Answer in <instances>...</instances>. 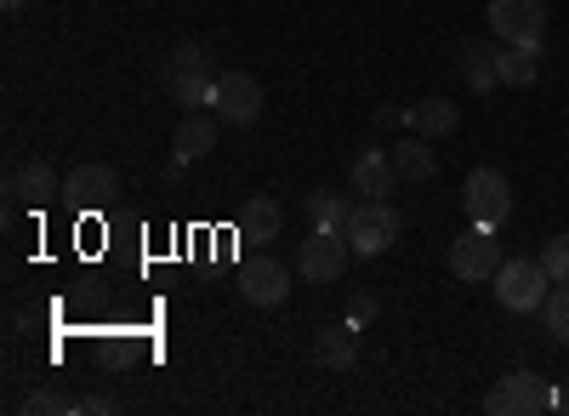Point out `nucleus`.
Instances as JSON below:
<instances>
[{"mask_svg": "<svg viewBox=\"0 0 569 416\" xmlns=\"http://www.w3.org/2000/svg\"><path fill=\"white\" fill-rule=\"evenodd\" d=\"M348 217H353V206H348L342 195H330V189L308 195V222H313V228H330V235H348Z\"/></svg>", "mask_w": 569, "mask_h": 416, "instance_id": "aec40b11", "label": "nucleus"}, {"mask_svg": "<svg viewBox=\"0 0 569 416\" xmlns=\"http://www.w3.org/2000/svg\"><path fill=\"white\" fill-rule=\"evenodd\" d=\"M348 177H353V195H359V200H393V189H399L393 155H376V149H365Z\"/></svg>", "mask_w": 569, "mask_h": 416, "instance_id": "f8f14e48", "label": "nucleus"}, {"mask_svg": "<svg viewBox=\"0 0 569 416\" xmlns=\"http://www.w3.org/2000/svg\"><path fill=\"white\" fill-rule=\"evenodd\" d=\"M393 240H399V211H393L388 200L353 206V217H348V246H353V257H382V251H393Z\"/></svg>", "mask_w": 569, "mask_h": 416, "instance_id": "0eeeda50", "label": "nucleus"}, {"mask_svg": "<svg viewBox=\"0 0 569 416\" xmlns=\"http://www.w3.org/2000/svg\"><path fill=\"white\" fill-rule=\"evenodd\" d=\"M541 268L552 274V286L569 280V235H552V240L541 246Z\"/></svg>", "mask_w": 569, "mask_h": 416, "instance_id": "5701e85b", "label": "nucleus"}, {"mask_svg": "<svg viewBox=\"0 0 569 416\" xmlns=\"http://www.w3.org/2000/svg\"><path fill=\"white\" fill-rule=\"evenodd\" d=\"M501 263H507V251H501V240H496V228H479V222H472L467 235L450 246V274H456V280H467V286L496 280Z\"/></svg>", "mask_w": 569, "mask_h": 416, "instance_id": "20e7f679", "label": "nucleus"}, {"mask_svg": "<svg viewBox=\"0 0 569 416\" xmlns=\"http://www.w3.org/2000/svg\"><path fill=\"white\" fill-rule=\"evenodd\" d=\"M120 200V171L114 166H74L69 177H63V206L80 217H91V211H109Z\"/></svg>", "mask_w": 569, "mask_h": 416, "instance_id": "1a4fd4ad", "label": "nucleus"}, {"mask_svg": "<svg viewBox=\"0 0 569 416\" xmlns=\"http://www.w3.org/2000/svg\"><path fill=\"white\" fill-rule=\"evenodd\" d=\"M552 405H558V410H569V383H558V388H552Z\"/></svg>", "mask_w": 569, "mask_h": 416, "instance_id": "cd10ccee", "label": "nucleus"}, {"mask_svg": "<svg viewBox=\"0 0 569 416\" xmlns=\"http://www.w3.org/2000/svg\"><path fill=\"white\" fill-rule=\"evenodd\" d=\"M313 365H325V372H353L359 365V326H319L313 331Z\"/></svg>", "mask_w": 569, "mask_h": 416, "instance_id": "ddd939ff", "label": "nucleus"}, {"mask_svg": "<svg viewBox=\"0 0 569 416\" xmlns=\"http://www.w3.org/2000/svg\"><path fill=\"white\" fill-rule=\"evenodd\" d=\"M541 319H547V337H552V348H569V280L547 291Z\"/></svg>", "mask_w": 569, "mask_h": 416, "instance_id": "4be33fe9", "label": "nucleus"}, {"mask_svg": "<svg viewBox=\"0 0 569 416\" xmlns=\"http://www.w3.org/2000/svg\"><path fill=\"white\" fill-rule=\"evenodd\" d=\"M348 257H353L348 235H330V228H313V235L302 240V251H297V274H302L308 286H337L342 274H348Z\"/></svg>", "mask_w": 569, "mask_h": 416, "instance_id": "39448f33", "label": "nucleus"}, {"mask_svg": "<svg viewBox=\"0 0 569 416\" xmlns=\"http://www.w3.org/2000/svg\"><path fill=\"white\" fill-rule=\"evenodd\" d=\"M405 115H410V109H399V103H382V109H376V131H393V126H405Z\"/></svg>", "mask_w": 569, "mask_h": 416, "instance_id": "a878e982", "label": "nucleus"}, {"mask_svg": "<svg viewBox=\"0 0 569 416\" xmlns=\"http://www.w3.org/2000/svg\"><path fill=\"white\" fill-rule=\"evenodd\" d=\"M279 228H284V217H279V206H273L268 195H262V200H251V206L240 211V235H246V240H262V246H268V240L279 235Z\"/></svg>", "mask_w": 569, "mask_h": 416, "instance_id": "412c9836", "label": "nucleus"}, {"mask_svg": "<svg viewBox=\"0 0 569 416\" xmlns=\"http://www.w3.org/2000/svg\"><path fill=\"white\" fill-rule=\"evenodd\" d=\"M461 200H467V211H472L479 228H501L512 217V182L496 166H472L467 182H461Z\"/></svg>", "mask_w": 569, "mask_h": 416, "instance_id": "7ed1b4c3", "label": "nucleus"}, {"mask_svg": "<svg viewBox=\"0 0 569 416\" xmlns=\"http://www.w3.org/2000/svg\"><path fill=\"white\" fill-rule=\"evenodd\" d=\"M461 75H467V86L479 91V98H485L490 86H501V75H496V52H490L485 40H467V46H461Z\"/></svg>", "mask_w": 569, "mask_h": 416, "instance_id": "a211bd4d", "label": "nucleus"}, {"mask_svg": "<svg viewBox=\"0 0 569 416\" xmlns=\"http://www.w3.org/2000/svg\"><path fill=\"white\" fill-rule=\"evenodd\" d=\"M233 280H240V297L257 303V308H279L284 297H291V268L273 263V257H246L240 268H233Z\"/></svg>", "mask_w": 569, "mask_h": 416, "instance_id": "9d476101", "label": "nucleus"}, {"mask_svg": "<svg viewBox=\"0 0 569 416\" xmlns=\"http://www.w3.org/2000/svg\"><path fill=\"white\" fill-rule=\"evenodd\" d=\"M91 354H98L103 372H126V365H131V343H126V337H103Z\"/></svg>", "mask_w": 569, "mask_h": 416, "instance_id": "393cba45", "label": "nucleus"}, {"mask_svg": "<svg viewBox=\"0 0 569 416\" xmlns=\"http://www.w3.org/2000/svg\"><path fill=\"white\" fill-rule=\"evenodd\" d=\"M74 410H86V416H109V410H114V399H103V394H86V399H74Z\"/></svg>", "mask_w": 569, "mask_h": 416, "instance_id": "bb28decb", "label": "nucleus"}, {"mask_svg": "<svg viewBox=\"0 0 569 416\" xmlns=\"http://www.w3.org/2000/svg\"><path fill=\"white\" fill-rule=\"evenodd\" d=\"M490 286H496V303L507 314H541V303L552 291V274L541 268V257H507Z\"/></svg>", "mask_w": 569, "mask_h": 416, "instance_id": "f257e3e1", "label": "nucleus"}, {"mask_svg": "<svg viewBox=\"0 0 569 416\" xmlns=\"http://www.w3.org/2000/svg\"><path fill=\"white\" fill-rule=\"evenodd\" d=\"M490 34L501 46H541L547 40V0H490Z\"/></svg>", "mask_w": 569, "mask_h": 416, "instance_id": "423d86ee", "label": "nucleus"}, {"mask_svg": "<svg viewBox=\"0 0 569 416\" xmlns=\"http://www.w3.org/2000/svg\"><path fill=\"white\" fill-rule=\"evenodd\" d=\"M0 7H7V12H23V7H29V0H0Z\"/></svg>", "mask_w": 569, "mask_h": 416, "instance_id": "c85d7f7f", "label": "nucleus"}, {"mask_svg": "<svg viewBox=\"0 0 569 416\" xmlns=\"http://www.w3.org/2000/svg\"><path fill=\"white\" fill-rule=\"evenodd\" d=\"M552 405V383L536 377V372H507L490 394H485V410L490 416H536Z\"/></svg>", "mask_w": 569, "mask_h": 416, "instance_id": "6e6552de", "label": "nucleus"}, {"mask_svg": "<svg viewBox=\"0 0 569 416\" xmlns=\"http://www.w3.org/2000/svg\"><path fill=\"white\" fill-rule=\"evenodd\" d=\"M393 166H399V177H410V182H427V177L439 171L433 143H427V137H405V143L393 149Z\"/></svg>", "mask_w": 569, "mask_h": 416, "instance_id": "6ab92c4d", "label": "nucleus"}, {"mask_svg": "<svg viewBox=\"0 0 569 416\" xmlns=\"http://www.w3.org/2000/svg\"><path fill=\"white\" fill-rule=\"evenodd\" d=\"M405 126H410L416 137H450V131L461 126V115H456V103H445V98H427V103H416V109L405 115Z\"/></svg>", "mask_w": 569, "mask_h": 416, "instance_id": "2eb2a0df", "label": "nucleus"}, {"mask_svg": "<svg viewBox=\"0 0 569 416\" xmlns=\"http://www.w3.org/2000/svg\"><path fill=\"white\" fill-rule=\"evenodd\" d=\"M206 109H217V120H228V126H257L262 120V80L246 75V69H222L211 80Z\"/></svg>", "mask_w": 569, "mask_h": 416, "instance_id": "f03ea898", "label": "nucleus"}, {"mask_svg": "<svg viewBox=\"0 0 569 416\" xmlns=\"http://www.w3.org/2000/svg\"><path fill=\"white\" fill-rule=\"evenodd\" d=\"M211 69H166V91L182 103V109H206L211 103Z\"/></svg>", "mask_w": 569, "mask_h": 416, "instance_id": "dca6fc26", "label": "nucleus"}, {"mask_svg": "<svg viewBox=\"0 0 569 416\" xmlns=\"http://www.w3.org/2000/svg\"><path fill=\"white\" fill-rule=\"evenodd\" d=\"M211 149H217V115H194V109H188L177 120V131H171V160H200Z\"/></svg>", "mask_w": 569, "mask_h": 416, "instance_id": "4468645a", "label": "nucleus"}, {"mask_svg": "<svg viewBox=\"0 0 569 416\" xmlns=\"http://www.w3.org/2000/svg\"><path fill=\"white\" fill-rule=\"evenodd\" d=\"M376 314H382V291H353V297H348V326L365 331Z\"/></svg>", "mask_w": 569, "mask_h": 416, "instance_id": "b1692460", "label": "nucleus"}, {"mask_svg": "<svg viewBox=\"0 0 569 416\" xmlns=\"http://www.w3.org/2000/svg\"><path fill=\"white\" fill-rule=\"evenodd\" d=\"M496 75H501V86H536L541 46H507V52H496Z\"/></svg>", "mask_w": 569, "mask_h": 416, "instance_id": "f3484780", "label": "nucleus"}, {"mask_svg": "<svg viewBox=\"0 0 569 416\" xmlns=\"http://www.w3.org/2000/svg\"><path fill=\"white\" fill-rule=\"evenodd\" d=\"M7 189H12V200L18 206H52V200H63V182H58V171L46 166V160H23L12 177H7Z\"/></svg>", "mask_w": 569, "mask_h": 416, "instance_id": "9b49d317", "label": "nucleus"}]
</instances>
